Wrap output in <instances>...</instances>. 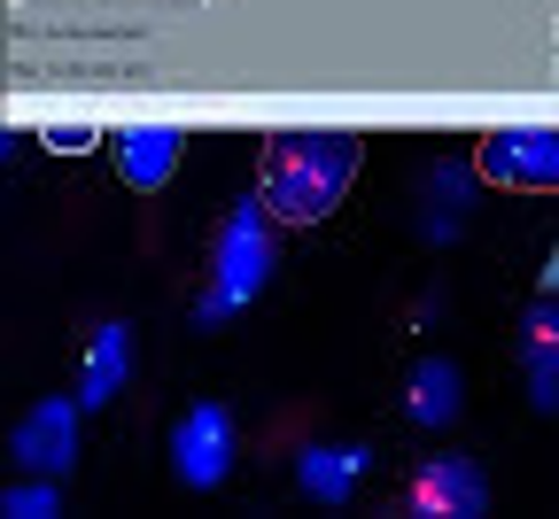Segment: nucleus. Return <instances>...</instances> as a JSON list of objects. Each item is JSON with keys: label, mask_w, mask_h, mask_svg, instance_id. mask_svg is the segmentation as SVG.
I'll list each match as a JSON object with an SVG mask.
<instances>
[{"label": "nucleus", "mask_w": 559, "mask_h": 519, "mask_svg": "<svg viewBox=\"0 0 559 519\" xmlns=\"http://www.w3.org/2000/svg\"><path fill=\"white\" fill-rule=\"evenodd\" d=\"M521 381H528V403L559 419V294L528 303L521 318Z\"/></svg>", "instance_id": "8"}, {"label": "nucleus", "mask_w": 559, "mask_h": 519, "mask_svg": "<svg viewBox=\"0 0 559 519\" xmlns=\"http://www.w3.org/2000/svg\"><path fill=\"white\" fill-rule=\"evenodd\" d=\"M171 473L187 488H218L234 473V411L226 403H194L179 426H171Z\"/></svg>", "instance_id": "5"}, {"label": "nucleus", "mask_w": 559, "mask_h": 519, "mask_svg": "<svg viewBox=\"0 0 559 519\" xmlns=\"http://www.w3.org/2000/svg\"><path fill=\"white\" fill-rule=\"evenodd\" d=\"M280 217L249 194V202H234V217H226V233H218V249H210V294L194 303V326H226V318H241L249 303H257V287L272 279V264H280Z\"/></svg>", "instance_id": "2"}, {"label": "nucleus", "mask_w": 559, "mask_h": 519, "mask_svg": "<svg viewBox=\"0 0 559 519\" xmlns=\"http://www.w3.org/2000/svg\"><path fill=\"white\" fill-rule=\"evenodd\" d=\"M0 511H9V519H47V511H55V488L32 473V488H9V496H0Z\"/></svg>", "instance_id": "14"}, {"label": "nucleus", "mask_w": 559, "mask_h": 519, "mask_svg": "<svg viewBox=\"0 0 559 519\" xmlns=\"http://www.w3.org/2000/svg\"><path fill=\"white\" fill-rule=\"evenodd\" d=\"M474 179L506 194H559V124H498L474 147Z\"/></svg>", "instance_id": "3"}, {"label": "nucleus", "mask_w": 559, "mask_h": 519, "mask_svg": "<svg viewBox=\"0 0 559 519\" xmlns=\"http://www.w3.org/2000/svg\"><path fill=\"white\" fill-rule=\"evenodd\" d=\"M459 403H466L459 364H451V357H419L412 381H404V419H412V426H451Z\"/></svg>", "instance_id": "9"}, {"label": "nucleus", "mask_w": 559, "mask_h": 519, "mask_svg": "<svg viewBox=\"0 0 559 519\" xmlns=\"http://www.w3.org/2000/svg\"><path fill=\"white\" fill-rule=\"evenodd\" d=\"M366 140L358 132H272L257 147V202L280 226H319L358 186Z\"/></svg>", "instance_id": "1"}, {"label": "nucleus", "mask_w": 559, "mask_h": 519, "mask_svg": "<svg viewBox=\"0 0 559 519\" xmlns=\"http://www.w3.org/2000/svg\"><path fill=\"white\" fill-rule=\"evenodd\" d=\"M404 511L412 519H481L489 511V481L474 458H428L404 488Z\"/></svg>", "instance_id": "6"}, {"label": "nucleus", "mask_w": 559, "mask_h": 519, "mask_svg": "<svg viewBox=\"0 0 559 519\" xmlns=\"http://www.w3.org/2000/svg\"><path fill=\"white\" fill-rule=\"evenodd\" d=\"M304 488L319 496V504H342L349 488H358V473H366V450H304Z\"/></svg>", "instance_id": "11"}, {"label": "nucleus", "mask_w": 559, "mask_h": 519, "mask_svg": "<svg viewBox=\"0 0 559 519\" xmlns=\"http://www.w3.org/2000/svg\"><path fill=\"white\" fill-rule=\"evenodd\" d=\"M179 147H187V132H179V124H124V132H109L117 179H124L132 194H156V186L179 171Z\"/></svg>", "instance_id": "7"}, {"label": "nucleus", "mask_w": 559, "mask_h": 519, "mask_svg": "<svg viewBox=\"0 0 559 519\" xmlns=\"http://www.w3.org/2000/svg\"><path fill=\"white\" fill-rule=\"evenodd\" d=\"M459 194H466V171H436V241H451V226H459Z\"/></svg>", "instance_id": "12"}, {"label": "nucleus", "mask_w": 559, "mask_h": 519, "mask_svg": "<svg viewBox=\"0 0 559 519\" xmlns=\"http://www.w3.org/2000/svg\"><path fill=\"white\" fill-rule=\"evenodd\" d=\"M94 140H102L94 124H62V117L39 124V147H55V156H94Z\"/></svg>", "instance_id": "13"}, {"label": "nucleus", "mask_w": 559, "mask_h": 519, "mask_svg": "<svg viewBox=\"0 0 559 519\" xmlns=\"http://www.w3.org/2000/svg\"><path fill=\"white\" fill-rule=\"evenodd\" d=\"M124 364H132V326L109 318V326L86 341V373H79V403H86V411H102V403L124 388Z\"/></svg>", "instance_id": "10"}, {"label": "nucleus", "mask_w": 559, "mask_h": 519, "mask_svg": "<svg viewBox=\"0 0 559 519\" xmlns=\"http://www.w3.org/2000/svg\"><path fill=\"white\" fill-rule=\"evenodd\" d=\"M544 294H559V249H551V264H544Z\"/></svg>", "instance_id": "15"}, {"label": "nucleus", "mask_w": 559, "mask_h": 519, "mask_svg": "<svg viewBox=\"0 0 559 519\" xmlns=\"http://www.w3.org/2000/svg\"><path fill=\"white\" fill-rule=\"evenodd\" d=\"M79 396H47V403H32V419H16V434H9V458L24 466V473H39V481H62L70 466H79Z\"/></svg>", "instance_id": "4"}]
</instances>
